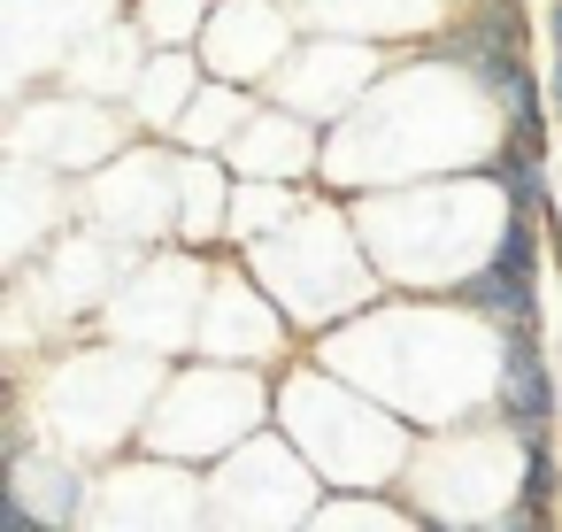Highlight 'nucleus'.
<instances>
[{
	"mask_svg": "<svg viewBox=\"0 0 562 532\" xmlns=\"http://www.w3.org/2000/svg\"><path fill=\"white\" fill-rule=\"evenodd\" d=\"M501 409H508V424H524V432H539V424L554 417V386H547V370H539L531 324H508V378H501Z\"/></svg>",
	"mask_w": 562,
	"mask_h": 532,
	"instance_id": "obj_1",
	"label": "nucleus"
},
{
	"mask_svg": "<svg viewBox=\"0 0 562 532\" xmlns=\"http://www.w3.org/2000/svg\"><path fill=\"white\" fill-rule=\"evenodd\" d=\"M462 301L485 309V317H501V324H531V278H516L508 263L470 270V278H462Z\"/></svg>",
	"mask_w": 562,
	"mask_h": 532,
	"instance_id": "obj_2",
	"label": "nucleus"
},
{
	"mask_svg": "<svg viewBox=\"0 0 562 532\" xmlns=\"http://www.w3.org/2000/svg\"><path fill=\"white\" fill-rule=\"evenodd\" d=\"M493 178L508 186V201H516V209H531V217H539V201H547V193H539V155H524V147L508 140V147L493 155Z\"/></svg>",
	"mask_w": 562,
	"mask_h": 532,
	"instance_id": "obj_3",
	"label": "nucleus"
},
{
	"mask_svg": "<svg viewBox=\"0 0 562 532\" xmlns=\"http://www.w3.org/2000/svg\"><path fill=\"white\" fill-rule=\"evenodd\" d=\"M547 478H554L547 440H524V501H516V524H539L547 517Z\"/></svg>",
	"mask_w": 562,
	"mask_h": 532,
	"instance_id": "obj_4",
	"label": "nucleus"
},
{
	"mask_svg": "<svg viewBox=\"0 0 562 532\" xmlns=\"http://www.w3.org/2000/svg\"><path fill=\"white\" fill-rule=\"evenodd\" d=\"M554 109H562V63H554Z\"/></svg>",
	"mask_w": 562,
	"mask_h": 532,
	"instance_id": "obj_5",
	"label": "nucleus"
},
{
	"mask_svg": "<svg viewBox=\"0 0 562 532\" xmlns=\"http://www.w3.org/2000/svg\"><path fill=\"white\" fill-rule=\"evenodd\" d=\"M554 32H562V0H554Z\"/></svg>",
	"mask_w": 562,
	"mask_h": 532,
	"instance_id": "obj_6",
	"label": "nucleus"
}]
</instances>
